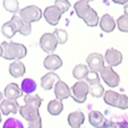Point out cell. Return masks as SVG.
Wrapping results in <instances>:
<instances>
[{"mask_svg":"<svg viewBox=\"0 0 128 128\" xmlns=\"http://www.w3.org/2000/svg\"><path fill=\"white\" fill-rule=\"evenodd\" d=\"M75 12L80 18H82L85 22V24L90 27H95L99 24V16L93 8L90 7L88 1L86 0H78L77 2L74 5Z\"/></svg>","mask_w":128,"mask_h":128,"instance_id":"cell-1","label":"cell"},{"mask_svg":"<svg viewBox=\"0 0 128 128\" xmlns=\"http://www.w3.org/2000/svg\"><path fill=\"white\" fill-rule=\"evenodd\" d=\"M4 48V58L6 60H20L26 56L27 50L24 44L16 43V42L4 41L1 43Z\"/></svg>","mask_w":128,"mask_h":128,"instance_id":"cell-2","label":"cell"},{"mask_svg":"<svg viewBox=\"0 0 128 128\" xmlns=\"http://www.w3.org/2000/svg\"><path fill=\"white\" fill-rule=\"evenodd\" d=\"M20 114L28 122V128H42V119L39 114V108L31 104L20 106Z\"/></svg>","mask_w":128,"mask_h":128,"instance_id":"cell-3","label":"cell"},{"mask_svg":"<svg viewBox=\"0 0 128 128\" xmlns=\"http://www.w3.org/2000/svg\"><path fill=\"white\" fill-rule=\"evenodd\" d=\"M103 100L106 104L114 106V108L121 109V110L128 109V96L125 94H119L110 90L104 93Z\"/></svg>","mask_w":128,"mask_h":128,"instance_id":"cell-4","label":"cell"},{"mask_svg":"<svg viewBox=\"0 0 128 128\" xmlns=\"http://www.w3.org/2000/svg\"><path fill=\"white\" fill-rule=\"evenodd\" d=\"M72 96L77 103H84L86 101L87 94L90 93V86L86 80H78L72 85Z\"/></svg>","mask_w":128,"mask_h":128,"instance_id":"cell-5","label":"cell"},{"mask_svg":"<svg viewBox=\"0 0 128 128\" xmlns=\"http://www.w3.org/2000/svg\"><path fill=\"white\" fill-rule=\"evenodd\" d=\"M18 15L22 17V20L24 22L28 23V24H32L34 22H38L40 20V18L42 17V12L38 6H26L25 8H22L18 12Z\"/></svg>","mask_w":128,"mask_h":128,"instance_id":"cell-6","label":"cell"},{"mask_svg":"<svg viewBox=\"0 0 128 128\" xmlns=\"http://www.w3.org/2000/svg\"><path fill=\"white\" fill-rule=\"evenodd\" d=\"M86 83L90 86V93L94 98H101L104 95V88L100 83V78L98 72H91V75L87 76Z\"/></svg>","mask_w":128,"mask_h":128,"instance_id":"cell-7","label":"cell"},{"mask_svg":"<svg viewBox=\"0 0 128 128\" xmlns=\"http://www.w3.org/2000/svg\"><path fill=\"white\" fill-rule=\"evenodd\" d=\"M100 76H101L102 80L110 87H116V86H118L119 83H120V77H119V75L110 66H106V67L100 72Z\"/></svg>","mask_w":128,"mask_h":128,"instance_id":"cell-8","label":"cell"},{"mask_svg":"<svg viewBox=\"0 0 128 128\" xmlns=\"http://www.w3.org/2000/svg\"><path fill=\"white\" fill-rule=\"evenodd\" d=\"M104 57L100 53H91L88 57L86 58V64L88 69L91 70V72H100L106 66H104Z\"/></svg>","mask_w":128,"mask_h":128,"instance_id":"cell-9","label":"cell"},{"mask_svg":"<svg viewBox=\"0 0 128 128\" xmlns=\"http://www.w3.org/2000/svg\"><path fill=\"white\" fill-rule=\"evenodd\" d=\"M58 44L59 43L53 33H44L41 36V39H40V46H41V49L44 52L49 53V54L54 52Z\"/></svg>","mask_w":128,"mask_h":128,"instance_id":"cell-10","label":"cell"},{"mask_svg":"<svg viewBox=\"0 0 128 128\" xmlns=\"http://www.w3.org/2000/svg\"><path fill=\"white\" fill-rule=\"evenodd\" d=\"M61 15H62V12H61L60 9L54 5L46 7L43 12V16H44V18H46V23L52 25V26H56V25L59 23Z\"/></svg>","mask_w":128,"mask_h":128,"instance_id":"cell-11","label":"cell"},{"mask_svg":"<svg viewBox=\"0 0 128 128\" xmlns=\"http://www.w3.org/2000/svg\"><path fill=\"white\" fill-rule=\"evenodd\" d=\"M104 60L108 64V66H110V67H116V66L120 65L121 61H122V54H121L120 51L116 50V49H114V48H110L106 51Z\"/></svg>","mask_w":128,"mask_h":128,"instance_id":"cell-12","label":"cell"},{"mask_svg":"<svg viewBox=\"0 0 128 128\" xmlns=\"http://www.w3.org/2000/svg\"><path fill=\"white\" fill-rule=\"evenodd\" d=\"M53 91H54L56 99L60 100V101L66 100V99L72 96V90H70L69 86H68L65 82H62V80H59V82L57 83Z\"/></svg>","mask_w":128,"mask_h":128,"instance_id":"cell-13","label":"cell"},{"mask_svg":"<svg viewBox=\"0 0 128 128\" xmlns=\"http://www.w3.org/2000/svg\"><path fill=\"white\" fill-rule=\"evenodd\" d=\"M43 66L46 69L50 70V72H54V70L59 69L62 66V60L59 56L54 54V53H51V54H48L44 58Z\"/></svg>","mask_w":128,"mask_h":128,"instance_id":"cell-14","label":"cell"},{"mask_svg":"<svg viewBox=\"0 0 128 128\" xmlns=\"http://www.w3.org/2000/svg\"><path fill=\"white\" fill-rule=\"evenodd\" d=\"M0 111L5 116H9L12 114H17V111H20V106L14 100L4 99L1 101V103H0Z\"/></svg>","mask_w":128,"mask_h":128,"instance_id":"cell-15","label":"cell"},{"mask_svg":"<svg viewBox=\"0 0 128 128\" xmlns=\"http://www.w3.org/2000/svg\"><path fill=\"white\" fill-rule=\"evenodd\" d=\"M59 80H60V78H59V76L57 75L56 72H49L41 78V86L43 90L49 91V90H52L53 87L56 86V84Z\"/></svg>","mask_w":128,"mask_h":128,"instance_id":"cell-16","label":"cell"},{"mask_svg":"<svg viewBox=\"0 0 128 128\" xmlns=\"http://www.w3.org/2000/svg\"><path fill=\"white\" fill-rule=\"evenodd\" d=\"M22 94H23L22 88L16 83H9L5 87V91H4V95H5L6 99L14 100V101H16L18 98L22 96Z\"/></svg>","mask_w":128,"mask_h":128,"instance_id":"cell-17","label":"cell"},{"mask_svg":"<svg viewBox=\"0 0 128 128\" xmlns=\"http://www.w3.org/2000/svg\"><path fill=\"white\" fill-rule=\"evenodd\" d=\"M12 20L16 24L17 30H18V33H20L24 36H27L31 34V32H32L31 24L24 22V20H22V17H20L18 14H14V16L12 17Z\"/></svg>","mask_w":128,"mask_h":128,"instance_id":"cell-18","label":"cell"},{"mask_svg":"<svg viewBox=\"0 0 128 128\" xmlns=\"http://www.w3.org/2000/svg\"><path fill=\"white\" fill-rule=\"evenodd\" d=\"M117 26V22L114 20V18L109 14H104L100 20V27L103 32L106 33H110L112 32Z\"/></svg>","mask_w":128,"mask_h":128,"instance_id":"cell-19","label":"cell"},{"mask_svg":"<svg viewBox=\"0 0 128 128\" xmlns=\"http://www.w3.org/2000/svg\"><path fill=\"white\" fill-rule=\"evenodd\" d=\"M84 120L85 117L83 114V112L80 111V110L70 112L68 114V124H69V126L72 128H80L84 124Z\"/></svg>","mask_w":128,"mask_h":128,"instance_id":"cell-20","label":"cell"},{"mask_svg":"<svg viewBox=\"0 0 128 128\" xmlns=\"http://www.w3.org/2000/svg\"><path fill=\"white\" fill-rule=\"evenodd\" d=\"M25 66L20 60H15L9 65V74L15 78H20L25 74Z\"/></svg>","mask_w":128,"mask_h":128,"instance_id":"cell-21","label":"cell"},{"mask_svg":"<svg viewBox=\"0 0 128 128\" xmlns=\"http://www.w3.org/2000/svg\"><path fill=\"white\" fill-rule=\"evenodd\" d=\"M88 121L93 127L101 128L102 126H103V124L106 122V119H104V116L100 111L92 110V111H90V114H88Z\"/></svg>","mask_w":128,"mask_h":128,"instance_id":"cell-22","label":"cell"},{"mask_svg":"<svg viewBox=\"0 0 128 128\" xmlns=\"http://www.w3.org/2000/svg\"><path fill=\"white\" fill-rule=\"evenodd\" d=\"M88 75H90V69L86 65L78 64V65H76L75 67H74V69H72V76L77 80H86Z\"/></svg>","mask_w":128,"mask_h":128,"instance_id":"cell-23","label":"cell"},{"mask_svg":"<svg viewBox=\"0 0 128 128\" xmlns=\"http://www.w3.org/2000/svg\"><path fill=\"white\" fill-rule=\"evenodd\" d=\"M17 32H18V30H17L16 24H15L12 20H8V22H6L5 24L1 26V33H2L4 36H6V38H8V39H12Z\"/></svg>","mask_w":128,"mask_h":128,"instance_id":"cell-24","label":"cell"},{"mask_svg":"<svg viewBox=\"0 0 128 128\" xmlns=\"http://www.w3.org/2000/svg\"><path fill=\"white\" fill-rule=\"evenodd\" d=\"M48 112L52 116H58V114H61L64 109V106H62V102L60 100H51L50 102L48 103Z\"/></svg>","mask_w":128,"mask_h":128,"instance_id":"cell-25","label":"cell"},{"mask_svg":"<svg viewBox=\"0 0 128 128\" xmlns=\"http://www.w3.org/2000/svg\"><path fill=\"white\" fill-rule=\"evenodd\" d=\"M22 91L25 93L26 95L32 94L36 90V83L35 80H33L32 78H24L22 80V85H20Z\"/></svg>","mask_w":128,"mask_h":128,"instance_id":"cell-26","label":"cell"},{"mask_svg":"<svg viewBox=\"0 0 128 128\" xmlns=\"http://www.w3.org/2000/svg\"><path fill=\"white\" fill-rule=\"evenodd\" d=\"M2 5L4 8L9 12L17 14V12H20V2H18V0H4Z\"/></svg>","mask_w":128,"mask_h":128,"instance_id":"cell-27","label":"cell"},{"mask_svg":"<svg viewBox=\"0 0 128 128\" xmlns=\"http://www.w3.org/2000/svg\"><path fill=\"white\" fill-rule=\"evenodd\" d=\"M24 102H25V104H31V106H34L36 108H40V106L42 103V99L39 95L28 94V95H25Z\"/></svg>","mask_w":128,"mask_h":128,"instance_id":"cell-28","label":"cell"},{"mask_svg":"<svg viewBox=\"0 0 128 128\" xmlns=\"http://www.w3.org/2000/svg\"><path fill=\"white\" fill-rule=\"evenodd\" d=\"M117 27L120 32H128V15H121L117 20Z\"/></svg>","mask_w":128,"mask_h":128,"instance_id":"cell-29","label":"cell"},{"mask_svg":"<svg viewBox=\"0 0 128 128\" xmlns=\"http://www.w3.org/2000/svg\"><path fill=\"white\" fill-rule=\"evenodd\" d=\"M53 34H54V36H56V39H57V41H58L59 44H65L66 42H67L68 34H67V32H66L65 30L56 28L54 30V32H53Z\"/></svg>","mask_w":128,"mask_h":128,"instance_id":"cell-30","label":"cell"},{"mask_svg":"<svg viewBox=\"0 0 128 128\" xmlns=\"http://www.w3.org/2000/svg\"><path fill=\"white\" fill-rule=\"evenodd\" d=\"M2 128H24L22 121L18 120L16 118H8L7 120L4 122Z\"/></svg>","mask_w":128,"mask_h":128,"instance_id":"cell-31","label":"cell"},{"mask_svg":"<svg viewBox=\"0 0 128 128\" xmlns=\"http://www.w3.org/2000/svg\"><path fill=\"white\" fill-rule=\"evenodd\" d=\"M54 6H57V7L60 9V12L64 14V12L69 10L70 2L68 0H56V1H54Z\"/></svg>","mask_w":128,"mask_h":128,"instance_id":"cell-32","label":"cell"},{"mask_svg":"<svg viewBox=\"0 0 128 128\" xmlns=\"http://www.w3.org/2000/svg\"><path fill=\"white\" fill-rule=\"evenodd\" d=\"M101 128H117V124H114L111 120H106V122L103 124Z\"/></svg>","mask_w":128,"mask_h":128,"instance_id":"cell-33","label":"cell"},{"mask_svg":"<svg viewBox=\"0 0 128 128\" xmlns=\"http://www.w3.org/2000/svg\"><path fill=\"white\" fill-rule=\"evenodd\" d=\"M112 1H114V4H118V5H124V6L128 2V0H112Z\"/></svg>","mask_w":128,"mask_h":128,"instance_id":"cell-34","label":"cell"},{"mask_svg":"<svg viewBox=\"0 0 128 128\" xmlns=\"http://www.w3.org/2000/svg\"><path fill=\"white\" fill-rule=\"evenodd\" d=\"M117 128H128V122L122 121V122H120V124L117 125Z\"/></svg>","mask_w":128,"mask_h":128,"instance_id":"cell-35","label":"cell"},{"mask_svg":"<svg viewBox=\"0 0 128 128\" xmlns=\"http://www.w3.org/2000/svg\"><path fill=\"white\" fill-rule=\"evenodd\" d=\"M124 12H125V15H128V2L124 6Z\"/></svg>","mask_w":128,"mask_h":128,"instance_id":"cell-36","label":"cell"},{"mask_svg":"<svg viewBox=\"0 0 128 128\" xmlns=\"http://www.w3.org/2000/svg\"><path fill=\"white\" fill-rule=\"evenodd\" d=\"M4 56V48L2 46H0V57H2Z\"/></svg>","mask_w":128,"mask_h":128,"instance_id":"cell-37","label":"cell"},{"mask_svg":"<svg viewBox=\"0 0 128 128\" xmlns=\"http://www.w3.org/2000/svg\"><path fill=\"white\" fill-rule=\"evenodd\" d=\"M2 98H4V94H2V93H1V92H0V103H1V101H2Z\"/></svg>","mask_w":128,"mask_h":128,"instance_id":"cell-38","label":"cell"},{"mask_svg":"<svg viewBox=\"0 0 128 128\" xmlns=\"http://www.w3.org/2000/svg\"><path fill=\"white\" fill-rule=\"evenodd\" d=\"M0 122H1V111H0Z\"/></svg>","mask_w":128,"mask_h":128,"instance_id":"cell-39","label":"cell"},{"mask_svg":"<svg viewBox=\"0 0 128 128\" xmlns=\"http://www.w3.org/2000/svg\"><path fill=\"white\" fill-rule=\"evenodd\" d=\"M86 1H88V2H90V1H92V0H86Z\"/></svg>","mask_w":128,"mask_h":128,"instance_id":"cell-40","label":"cell"}]
</instances>
